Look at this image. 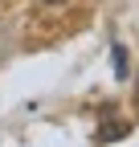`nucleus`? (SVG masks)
Returning <instances> with one entry per match:
<instances>
[{
    "instance_id": "3",
    "label": "nucleus",
    "mask_w": 139,
    "mask_h": 147,
    "mask_svg": "<svg viewBox=\"0 0 139 147\" xmlns=\"http://www.w3.org/2000/svg\"><path fill=\"white\" fill-rule=\"evenodd\" d=\"M41 4H65V0H41Z\"/></svg>"
},
{
    "instance_id": "1",
    "label": "nucleus",
    "mask_w": 139,
    "mask_h": 147,
    "mask_svg": "<svg viewBox=\"0 0 139 147\" xmlns=\"http://www.w3.org/2000/svg\"><path fill=\"white\" fill-rule=\"evenodd\" d=\"M127 131H131V127H127V123H115V119H111V110H107V123H102V131H98V143H111V139H123Z\"/></svg>"
},
{
    "instance_id": "2",
    "label": "nucleus",
    "mask_w": 139,
    "mask_h": 147,
    "mask_svg": "<svg viewBox=\"0 0 139 147\" xmlns=\"http://www.w3.org/2000/svg\"><path fill=\"white\" fill-rule=\"evenodd\" d=\"M111 57H115V78H127V49H123V45H115V49H111Z\"/></svg>"
}]
</instances>
